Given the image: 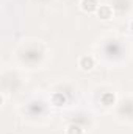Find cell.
<instances>
[{"mask_svg": "<svg viewBox=\"0 0 133 134\" xmlns=\"http://www.w3.org/2000/svg\"><path fill=\"white\" fill-rule=\"evenodd\" d=\"M130 30H132V33H133V22L130 24Z\"/></svg>", "mask_w": 133, "mask_h": 134, "instance_id": "obj_6", "label": "cell"}, {"mask_svg": "<svg viewBox=\"0 0 133 134\" xmlns=\"http://www.w3.org/2000/svg\"><path fill=\"white\" fill-rule=\"evenodd\" d=\"M67 134H83V130L78 125H69L67 126Z\"/></svg>", "mask_w": 133, "mask_h": 134, "instance_id": "obj_5", "label": "cell"}, {"mask_svg": "<svg viewBox=\"0 0 133 134\" xmlns=\"http://www.w3.org/2000/svg\"><path fill=\"white\" fill-rule=\"evenodd\" d=\"M78 66L81 67V70H91L94 67V58L89 55H85L78 59Z\"/></svg>", "mask_w": 133, "mask_h": 134, "instance_id": "obj_1", "label": "cell"}, {"mask_svg": "<svg viewBox=\"0 0 133 134\" xmlns=\"http://www.w3.org/2000/svg\"><path fill=\"white\" fill-rule=\"evenodd\" d=\"M52 103H53L55 106H63V104L66 103V97H64L63 94H53V97H52Z\"/></svg>", "mask_w": 133, "mask_h": 134, "instance_id": "obj_4", "label": "cell"}, {"mask_svg": "<svg viewBox=\"0 0 133 134\" xmlns=\"http://www.w3.org/2000/svg\"><path fill=\"white\" fill-rule=\"evenodd\" d=\"M99 8V2L97 0H81V9L86 13H93L97 11Z\"/></svg>", "mask_w": 133, "mask_h": 134, "instance_id": "obj_3", "label": "cell"}, {"mask_svg": "<svg viewBox=\"0 0 133 134\" xmlns=\"http://www.w3.org/2000/svg\"><path fill=\"white\" fill-rule=\"evenodd\" d=\"M97 16H99L102 20H108V19L113 16L111 6H108V5H100L99 8H97Z\"/></svg>", "mask_w": 133, "mask_h": 134, "instance_id": "obj_2", "label": "cell"}]
</instances>
